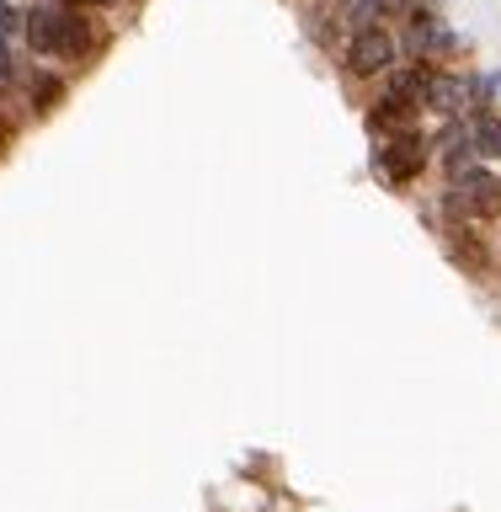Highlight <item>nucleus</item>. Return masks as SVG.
Here are the masks:
<instances>
[{
    "label": "nucleus",
    "instance_id": "obj_6",
    "mask_svg": "<svg viewBox=\"0 0 501 512\" xmlns=\"http://www.w3.org/2000/svg\"><path fill=\"white\" fill-rule=\"evenodd\" d=\"M432 160L443 166V176H459V171H470L480 166V150H475V139H470V128L459 123H443V134L432 139Z\"/></svg>",
    "mask_w": 501,
    "mask_h": 512
},
{
    "label": "nucleus",
    "instance_id": "obj_1",
    "mask_svg": "<svg viewBox=\"0 0 501 512\" xmlns=\"http://www.w3.org/2000/svg\"><path fill=\"white\" fill-rule=\"evenodd\" d=\"M22 38L32 48V59L43 64H91L102 48V27L91 11H75L64 0H38L32 11H22Z\"/></svg>",
    "mask_w": 501,
    "mask_h": 512
},
{
    "label": "nucleus",
    "instance_id": "obj_11",
    "mask_svg": "<svg viewBox=\"0 0 501 512\" xmlns=\"http://www.w3.org/2000/svg\"><path fill=\"white\" fill-rule=\"evenodd\" d=\"M64 6H75V11H107V6H118V0H64Z\"/></svg>",
    "mask_w": 501,
    "mask_h": 512
},
{
    "label": "nucleus",
    "instance_id": "obj_2",
    "mask_svg": "<svg viewBox=\"0 0 501 512\" xmlns=\"http://www.w3.org/2000/svg\"><path fill=\"white\" fill-rule=\"evenodd\" d=\"M443 214H448V224L501 219V171L480 160V166L459 171V176H443Z\"/></svg>",
    "mask_w": 501,
    "mask_h": 512
},
{
    "label": "nucleus",
    "instance_id": "obj_12",
    "mask_svg": "<svg viewBox=\"0 0 501 512\" xmlns=\"http://www.w3.org/2000/svg\"><path fill=\"white\" fill-rule=\"evenodd\" d=\"M0 6H11V0H0Z\"/></svg>",
    "mask_w": 501,
    "mask_h": 512
},
{
    "label": "nucleus",
    "instance_id": "obj_9",
    "mask_svg": "<svg viewBox=\"0 0 501 512\" xmlns=\"http://www.w3.org/2000/svg\"><path fill=\"white\" fill-rule=\"evenodd\" d=\"M16 32H22V11H11V6H0V38H16Z\"/></svg>",
    "mask_w": 501,
    "mask_h": 512
},
{
    "label": "nucleus",
    "instance_id": "obj_4",
    "mask_svg": "<svg viewBox=\"0 0 501 512\" xmlns=\"http://www.w3.org/2000/svg\"><path fill=\"white\" fill-rule=\"evenodd\" d=\"M342 64H347L352 80H384V75H395V64H400V32L390 22L352 27V38L342 48Z\"/></svg>",
    "mask_w": 501,
    "mask_h": 512
},
{
    "label": "nucleus",
    "instance_id": "obj_8",
    "mask_svg": "<svg viewBox=\"0 0 501 512\" xmlns=\"http://www.w3.org/2000/svg\"><path fill=\"white\" fill-rule=\"evenodd\" d=\"M464 128H470L480 160H501V112L496 107H470L464 112Z\"/></svg>",
    "mask_w": 501,
    "mask_h": 512
},
{
    "label": "nucleus",
    "instance_id": "obj_10",
    "mask_svg": "<svg viewBox=\"0 0 501 512\" xmlns=\"http://www.w3.org/2000/svg\"><path fill=\"white\" fill-rule=\"evenodd\" d=\"M16 80V54H11V43L0 38V86H11Z\"/></svg>",
    "mask_w": 501,
    "mask_h": 512
},
{
    "label": "nucleus",
    "instance_id": "obj_5",
    "mask_svg": "<svg viewBox=\"0 0 501 512\" xmlns=\"http://www.w3.org/2000/svg\"><path fill=\"white\" fill-rule=\"evenodd\" d=\"M406 32H411V38L400 43V48H411V54L422 59V64H448V59L459 54L454 27H448V22H443V16L432 11V6H411V22H406Z\"/></svg>",
    "mask_w": 501,
    "mask_h": 512
},
{
    "label": "nucleus",
    "instance_id": "obj_3",
    "mask_svg": "<svg viewBox=\"0 0 501 512\" xmlns=\"http://www.w3.org/2000/svg\"><path fill=\"white\" fill-rule=\"evenodd\" d=\"M432 166V139L422 128H395V134L374 139V176H384L390 187H411L416 176H427Z\"/></svg>",
    "mask_w": 501,
    "mask_h": 512
},
{
    "label": "nucleus",
    "instance_id": "obj_7",
    "mask_svg": "<svg viewBox=\"0 0 501 512\" xmlns=\"http://www.w3.org/2000/svg\"><path fill=\"white\" fill-rule=\"evenodd\" d=\"M22 96H27V112H32V118H48L54 107H64V96H70V80H64L54 64H38V70L27 75Z\"/></svg>",
    "mask_w": 501,
    "mask_h": 512
}]
</instances>
